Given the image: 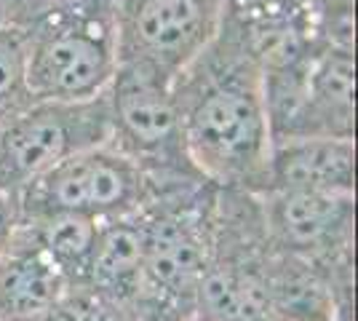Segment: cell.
Here are the masks:
<instances>
[{
  "mask_svg": "<svg viewBox=\"0 0 358 321\" xmlns=\"http://www.w3.org/2000/svg\"><path fill=\"white\" fill-rule=\"evenodd\" d=\"M353 183L356 142L350 137H289L270 148L265 190L353 193Z\"/></svg>",
  "mask_w": 358,
  "mask_h": 321,
  "instance_id": "10",
  "label": "cell"
},
{
  "mask_svg": "<svg viewBox=\"0 0 358 321\" xmlns=\"http://www.w3.org/2000/svg\"><path fill=\"white\" fill-rule=\"evenodd\" d=\"M67 290L70 278L24 225H19L0 255V321H27L51 308Z\"/></svg>",
  "mask_w": 358,
  "mask_h": 321,
  "instance_id": "11",
  "label": "cell"
},
{
  "mask_svg": "<svg viewBox=\"0 0 358 321\" xmlns=\"http://www.w3.org/2000/svg\"><path fill=\"white\" fill-rule=\"evenodd\" d=\"M353 48L324 46L305 70L297 99L273 131V142L289 137H350L356 113Z\"/></svg>",
  "mask_w": 358,
  "mask_h": 321,
  "instance_id": "9",
  "label": "cell"
},
{
  "mask_svg": "<svg viewBox=\"0 0 358 321\" xmlns=\"http://www.w3.org/2000/svg\"><path fill=\"white\" fill-rule=\"evenodd\" d=\"M185 321H206V319H198V316H190V319H185Z\"/></svg>",
  "mask_w": 358,
  "mask_h": 321,
  "instance_id": "19",
  "label": "cell"
},
{
  "mask_svg": "<svg viewBox=\"0 0 358 321\" xmlns=\"http://www.w3.org/2000/svg\"><path fill=\"white\" fill-rule=\"evenodd\" d=\"M334 321H340V319H334Z\"/></svg>",
  "mask_w": 358,
  "mask_h": 321,
  "instance_id": "21",
  "label": "cell"
},
{
  "mask_svg": "<svg viewBox=\"0 0 358 321\" xmlns=\"http://www.w3.org/2000/svg\"><path fill=\"white\" fill-rule=\"evenodd\" d=\"M152 177L123 153L115 142H105L64 158L19 190L22 220L78 214L96 222L139 212L150 201Z\"/></svg>",
  "mask_w": 358,
  "mask_h": 321,
  "instance_id": "4",
  "label": "cell"
},
{
  "mask_svg": "<svg viewBox=\"0 0 358 321\" xmlns=\"http://www.w3.org/2000/svg\"><path fill=\"white\" fill-rule=\"evenodd\" d=\"M337 311V290H331L321 265L273 249L268 262V316L281 321H334Z\"/></svg>",
  "mask_w": 358,
  "mask_h": 321,
  "instance_id": "13",
  "label": "cell"
},
{
  "mask_svg": "<svg viewBox=\"0 0 358 321\" xmlns=\"http://www.w3.org/2000/svg\"><path fill=\"white\" fill-rule=\"evenodd\" d=\"M19 30L32 99L83 102L107 92L118 67L115 8L105 3L51 8Z\"/></svg>",
  "mask_w": 358,
  "mask_h": 321,
  "instance_id": "2",
  "label": "cell"
},
{
  "mask_svg": "<svg viewBox=\"0 0 358 321\" xmlns=\"http://www.w3.org/2000/svg\"><path fill=\"white\" fill-rule=\"evenodd\" d=\"M113 142L107 97L83 102L32 99L0 126V185L22 190L64 158Z\"/></svg>",
  "mask_w": 358,
  "mask_h": 321,
  "instance_id": "6",
  "label": "cell"
},
{
  "mask_svg": "<svg viewBox=\"0 0 358 321\" xmlns=\"http://www.w3.org/2000/svg\"><path fill=\"white\" fill-rule=\"evenodd\" d=\"M185 155L206 183L262 193L273 148L262 70L238 32L222 27L174 80Z\"/></svg>",
  "mask_w": 358,
  "mask_h": 321,
  "instance_id": "1",
  "label": "cell"
},
{
  "mask_svg": "<svg viewBox=\"0 0 358 321\" xmlns=\"http://www.w3.org/2000/svg\"><path fill=\"white\" fill-rule=\"evenodd\" d=\"M174 80L177 78L148 64L118 62L105 92L113 118V142L150 177L166 171L182 180L206 183L185 155Z\"/></svg>",
  "mask_w": 358,
  "mask_h": 321,
  "instance_id": "5",
  "label": "cell"
},
{
  "mask_svg": "<svg viewBox=\"0 0 358 321\" xmlns=\"http://www.w3.org/2000/svg\"><path fill=\"white\" fill-rule=\"evenodd\" d=\"M27 321H139V313L89 287H73L54 306Z\"/></svg>",
  "mask_w": 358,
  "mask_h": 321,
  "instance_id": "15",
  "label": "cell"
},
{
  "mask_svg": "<svg viewBox=\"0 0 358 321\" xmlns=\"http://www.w3.org/2000/svg\"><path fill=\"white\" fill-rule=\"evenodd\" d=\"M259 321H281V319H275V316H265V319H259Z\"/></svg>",
  "mask_w": 358,
  "mask_h": 321,
  "instance_id": "18",
  "label": "cell"
},
{
  "mask_svg": "<svg viewBox=\"0 0 358 321\" xmlns=\"http://www.w3.org/2000/svg\"><path fill=\"white\" fill-rule=\"evenodd\" d=\"M0 24H3V3H0Z\"/></svg>",
  "mask_w": 358,
  "mask_h": 321,
  "instance_id": "20",
  "label": "cell"
},
{
  "mask_svg": "<svg viewBox=\"0 0 358 321\" xmlns=\"http://www.w3.org/2000/svg\"><path fill=\"white\" fill-rule=\"evenodd\" d=\"M209 199L177 193L142 206V284L136 313L179 316L195 311L198 284L214 246V206Z\"/></svg>",
  "mask_w": 358,
  "mask_h": 321,
  "instance_id": "3",
  "label": "cell"
},
{
  "mask_svg": "<svg viewBox=\"0 0 358 321\" xmlns=\"http://www.w3.org/2000/svg\"><path fill=\"white\" fill-rule=\"evenodd\" d=\"M22 225V209H19V193L0 185V255L11 244L16 228Z\"/></svg>",
  "mask_w": 358,
  "mask_h": 321,
  "instance_id": "17",
  "label": "cell"
},
{
  "mask_svg": "<svg viewBox=\"0 0 358 321\" xmlns=\"http://www.w3.org/2000/svg\"><path fill=\"white\" fill-rule=\"evenodd\" d=\"M22 225L30 230L32 238L45 249V255L64 271L73 287L86 284L102 222L78 214H51V217L22 220Z\"/></svg>",
  "mask_w": 358,
  "mask_h": 321,
  "instance_id": "14",
  "label": "cell"
},
{
  "mask_svg": "<svg viewBox=\"0 0 358 321\" xmlns=\"http://www.w3.org/2000/svg\"><path fill=\"white\" fill-rule=\"evenodd\" d=\"M259 214L275 252L315 265L337 262L353 241V193L265 190Z\"/></svg>",
  "mask_w": 358,
  "mask_h": 321,
  "instance_id": "8",
  "label": "cell"
},
{
  "mask_svg": "<svg viewBox=\"0 0 358 321\" xmlns=\"http://www.w3.org/2000/svg\"><path fill=\"white\" fill-rule=\"evenodd\" d=\"M30 102L32 97L24 80L22 30L0 24V126Z\"/></svg>",
  "mask_w": 358,
  "mask_h": 321,
  "instance_id": "16",
  "label": "cell"
},
{
  "mask_svg": "<svg viewBox=\"0 0 358 321\" xmlns=\"http://www.w3.org/2000/svg\"><path fill=\"white\" fill-rule=\"evenodd\" d=\"M224 0H123L115 8L118 62L177 78L222 27Z\"/></svg>",
  "mask_w": 358,
  "mask_h": 321,
  "instance_id": "7",
  "label": "cell"
},
{
  "mask_svg": "<svg viewBox=\"0 0 358 321\" xmlns=\"http://www.w3.org/2000/svg\"><path fill=\"white\" fill-rule=\"evenodd\" d=\"M139 284H142V209L126 217L105 220L99 225V238L94 246V257L83 287L136 311Z\"/></svg>",
  "mask_w": 358,
  "mask_h": 321,
  "instance_id": "12",
  "label": "cell"
}]
</instances>
